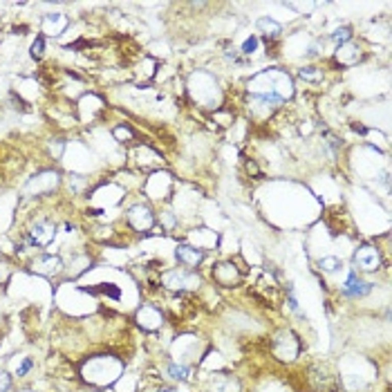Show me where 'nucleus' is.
<instances>
[{
    "instance_id": "27",
    "label": "nucleus",
    "mask_w": 392,
    "mask_h": 392,
    "mask_svg": "<svg viewBox=\"0 0 392 392\" xmlns=\"http://www.w3.org/2000/svg\"><path fill=\"white\" fill-rule=\"evenodd\" d=\"M9 377H7V374H5L3 370H0V388H3V390H9Z\"/></svg>"
},
{
    "instance_id": "1",
    "label": "nucleus",
    "mask_w": 392,
    "mask_h": 392,
    "mask_svg": "<svg viewBox=\"0 0 392 392\" xmlns=\"http://www.w3.org/2000/svg\"><path fill=\"white\" fill-rule=\"evenodd\" d=\"M249 94H260V96H278L285 103L294 94V81L285 70L278 67H267V70L253 74L247 81Z\"/></svg>"
},
{
    "instance_id": "8",
    "label": "nucleus",
    "mask_w": 392,
    "mask_h": 392,
    "mask_svg": "<svg viewBox=\"0 0 392 392\" xmlns=\"http://www.w3.org/2000/svg\"><path fill=\"white\" fill-rule=\"evenodd\" d=\"M54 238H56V224L49 222V220H38L27 233V242L34 244V247H47Z\"/></svg>"
},
{
    "instance_id": "12",
    "label": "nucleus",
    "mask_w": 392,
    "mask_h": 392,
    "mask_svg": "<svg viewBox=\"0 0 392 392\" xmlns=\"http://www.w3.org/2000/svg\"><path fill=\"white\" fill-rule=\"evenodd\" d=\"M137 323L146 332H155L164 325V314L159 311L155 305H144L139 311H137Z\"/></svg>"
},
{
    "instance_id": "20",
    "label": "nucleus",
    "mask_w": 392,
    "mask_h": 392,
    "mask_svg": "<svg viewBox=\"0 0 392 392\" xmlns=\"http://www.w3.org/2000/svg\"><path fill=\"white\" fill-rule=\"evenodd\" d=\"M341 267H343V263H341L336 255H325V258L318 260V269L325 271V274H334V271H338Z\"/></svg>"
},
{
    "instance_id": "24",
    "label": "nucleus",
    "mask_w": 392,
    "mask_h": 392,
    "mask_svg": "<svg viewBox=\"0 0 392 392\" xmlns=\"http://www.w3.org/2000/svg\"><path fill=\"white\" fill-rule=\"evenodd\" d=\"M43 49H45V38L38 36L36 41H34V45H32V56H34V59H41V56H43Z\"/></svg>"
},
{
    "instance_id": "26",
    "label": "nucleus",
    "mask_w": 392,
    "mask_h": 392,
    "mask_svg": "<svg viewBox=\"0 0 392 392\" xmlns=\"http://www.w3.org/2000/svg\"><path fill=\"white\" fill-rule=\"evenodd\" d=\"M115 137L123 141V139H133L135 135H133V130H130L128 126H119V128H115Z\"/></svg>"
},
{
    "instance_id": "15",
    "label": "nucleus",
    "mask_w": 392,
    "mask_h": 392,
    "mask_svg": "<svg viewBox=\"0 0 392 392\" xmlns=\"http://www.w3.org/2000/svg\"><path fill=\"white\" fill-rule=\"evenodd\" d=\"M361 59V47L356 43H345V45H338V52H336V61L341 65H354L359 63Z\"/></svg>"
},
{
    "instance_id": "11",
    "label": "nucleus",
    "mask_w": 392,
    "mask_h": 392,
    "mask_svg": "<svg viewBox=\"0 0 392 392\" xmlns=\"http://www.w3.org/2000/svg\"><path fill=\"white\" fill-rule=\"evenodd\" d=\"M175 258L179 260V265L189 267V269H197L204 260V251L193 244H177L175 247Z\"/></svg>"
},
{
    "instance_id": "18",
    "label": "nucleus",
    "mask_w": 392,
    "mask_h": 392,
    "mask_svg": "<svg viewBox=\"0 0 392 392\" xmlns=\"http://www.w3.org/2000/svg\"><path fill=\"white\" fill-rule=\"evenodd\" d=\"M168 374L175 381H189L191 379V368L186 363H168Z\"/></svg>"
},
{
    "instance_id": "23",
    "label": "nucleus",
    "mask_w": 392,
    "mask_h": 392,
    "mask_svg": "<svg viewBox=\"0 0 392 392\" xmlns=\"http://www.w3.org/2000/svg\"><path fill=\"white\" fill-rule=\"evenodd\" d=\"M258 45H260V41H258V36H255V34H251V36L247 38V41L242 43V54L244 56H251L255 49H258Z\"/></svg>"
},
{
    "instance_id": "16",
    "label": "nucleus",
    "mask_w": 392,
    "mask_h": 392,
    "mask_svg": "<svg viewBox=\"0 0 392 392\" xmlns=\"http://www.w3.org/2000/svg\"><path fill=\"white\" fill-rule=\"evenodd\" d=\"M65 25H67V20H65L63 14H47L43 20V30H45V34H49V36H59V34L65 30Z\"/></svg>"
},
{
    "instance_id": "2",
    "label": "nucleus",
    "mask_w": 392,
    "mask_h": 392,
    "mask_svg": "<svg viewBox=\"0 0 392 392\" xmlns=\"http://www.w3.org/2000/svg\"><path fill=\"white\" fill-rule=\"evenodd\" d=\"M83 379L92 385H110L123 374V361L110 354L92 356L83 365Z\"/></svg>"
},
{
    "instance_id": "9",
    "label": "nucleus",
    "mask_w": 392,
    "mask_h": 392,
    "mask_svg": "<svg viewBox=\"0 0 392 392\" xmlns=\"http://www.w3.org/2000/svg\"><path fill=\"white\" fill-rule=\"evenodd\" d=\"M213 280L218 282L220 287H236L238 282L242 280V271L238 269L233 263H220L213 267Z\"/></svg>"
},
{
    "instance_id": "22",
    "label": "nucleus",
    "mask_w": 392,
    "mask_h": 392,
    "mask_svg": "<svg viewBox=\"0 0 392 392\" xmlns=\"http://www.w3.org/2000/svg\"><path fill=\"white\" fill-rule=\"evenodd\" d=\"M85 292H90V294H103V296H110L112 300H119L121 298V292L115 287V285H101V287H90V289H85Z\"/></svg>"
},
{
    "instance_id": "21",
    "label": "nucleus",
    "mask_w": 392,
    "mask_h": 392,
    "mask_svg": "<svg viewBox=\"0 0 392 392\" xmlns=\"http://www.w3.org/2000/svg\"><path fill=\"white\" fill-rule=\"evenodd\" d=\"M329 38H332L334 43L336 45H345V43H350L352 41V30L350 27H336V30H334L332 34H329Z\"/></svg>"
},
{
    "instance_id": "25",
    "label": "nucleus",
    "mask_w": 392,
    "mask_h": 392,
    "mask_svg": "<svg viewBox=\"0 0 392 392\" xmlns=\"http://www.w3.org/2000/svg\"><path fill=\"white\" fill-rule=\"evenodd\" d=\"M32 368H34V361L30 359V356H27V359H22V363H20L18 368H16V377H25V374L30 372Z\"/></svg>"
},
{
    "instance_id": "6",
    "label": "nucleus",
    "mask_w": 392,
    "mask_h": 392,
    "mask_svg": "<svg viewBox=\"0 0 392 392\" xmlns=\"http://www.w3.org/2000/svg\"><path fill=\"white\" fill-rule=\"evenodd\" d=\"M126 222L133 231H150L152 226H155V215H152L150 206H146V204H135V206L128 208L126 213Z\"/></svg>"
},
{
    "instance_id": "5",
    "label": "nucleus",
    "mask_w": 392,
    "mask_h": 392,
    "mask_svg": "<svg viewBox=\"0 0 392 392\" xmlns=\"http://www.w3.org/2000/svg\"><path fill=\"white\" fill-rule=\"evenodd\" d=\"M381 263H383L381 251L374 244H361L354 251V265L361 271H379L381 269Z\"/></svg>"
},
{
    "instance_id": "13",
    "label": "nucleus",
    "mask_w": 392,
    "mask_h": 392,
    "mask_svg": "<svg viewBox=\"0 0 392 392\" xmlns=\"http://www.w3.org/2000/svg\"><path fill=\"white\" fill-rule=\"evenodd\" d=\"M59 184V173H54V170H45V173L36 175L34 179H30V184H27V193H34V195H41V193H47L52 191L54 186Z\"/></svg>"
},
{
    "instance_id": "17",
    "label": "nucleus",
    "mask_w": 392,
    "mask_h": 392,
    "mask_svg": "<svg viewBox=\"0 0 392 392\" xmlns=\"http://www.w3.org/2000/svg\"><path fill=\"white\" fill-rule=\"evenodd\" d=\"M258 30L263 32L267 38H278V36H280V32H282V27L278 25L274 18L265 16V18H260V20H258Z\"/></svg>"
},
{
    "instance_id": "3",
    "label": "nucleus",
    "mask_w": 392,
    "mask_h": 392,
    "mask_svg": "<svg viewBox=\"0 0 392 392\" xmlns=\"http://www.w3.org/2000/svg\"><path fill=\"white\" fill-rule=\"evenodd\" d=\"M162 285L173 292H189V289H197L202 285V278L191 269H170L162 274Z\"/></svg>"
},
{
    "instance_id": "19",
    "label": "nucleus",
    "mask_w": 392,
    "mask_h": 392,
    "mask_svg": "<svg viewBox=\"0 0 392 392\" xmlns=\"http://www.w3.org/2000/svg\"><path fill=\"white\" fill-rule=\"evenodd\" d=\"M298 79H303L305 83H318V81H323V70H318V67H300L298 70Z\"/></svg>"
},
{
    "instance_id": "14",
    "label": "nucleus",
    "mask_w": 392,
    "mask_h": 392,
    "mask_svg": "<svg viewBox=\"0 0 392 392\" xmlns=\"http://www.w3.org/2000/svg\"><path fill=\"white\" fill-rule=\"evenodd\" d=\"M32 271L41 276H56L63 271V263H61L59 255H38L32 263Z\"/></svg>"
},
{
    "instance_id": "7",
    "label": "nucleus",
    "mask_w": 392,
    "mask_h": 392,
    "mask_svg": "<svg viewBox=\"0 0 392 392\" xmlns=\"http://www.w3.org/2000/svg\"><path fill=\"white\" fill-rule=\"evenodd\" d=\"M372 292V285L365 280V278L359 276V271L356 269H350L348 271V278H345V282L341 285V294H343L345 298H365L368 294Z\"/></svg>"
},
{
    "instance_id": "10",
    "label": "nucleus",
    "mask_w": 392,
    "mask_h": 392,
    "mask_svg": "<svg viewBox=\"0 0 392 392\" xmlns=\"http://www.w3.org/2000/svg\"><path fill=\"white\" fill-rule=\"evenodd\" d=\"M206 392H240V381L233 374L213 372L206 379Z\"/></svg>"
},
{
    "instance_id": "4",
    "label": "nucleus",
    "mask_w": 392,
    "mask_h": 392,
    "mask_svg": "<svg viewBox=\"0 0 392 392\" xmlns=\"http://www.w3.org/2000/svg\"><path fill=\"white\" fill-rule=\"evenodd\" d=\"M271 352H274L276 359L280 361H296V356L300 354V341L294 332L289 329H282L274 336V343H271Z\"/></svg>"
}]
</instances>
